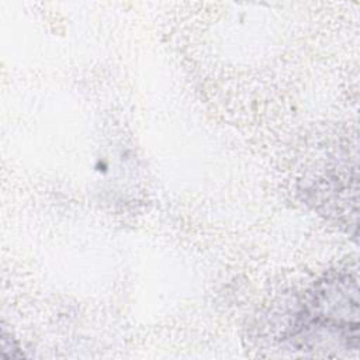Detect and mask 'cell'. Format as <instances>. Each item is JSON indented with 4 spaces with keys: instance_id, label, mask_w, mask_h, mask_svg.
Instances as JSON below:
<instances>
[{
    "instance_id": "6da1fadb",
    "label": "cell",
    "mask_w": 360,
    "mask_h": 360,
    "mask_svg": "<svg viewBox=\"0 0 360 360\" xmlns=\"http://www.w3.org/2000/svg\"><path fill=\"white\" fill-rule=\"evenodd\" d=\"M357 281L347 273L321 280L295 316L290 339L297 349H357Z\"/></svg>"
}]
</instances>
